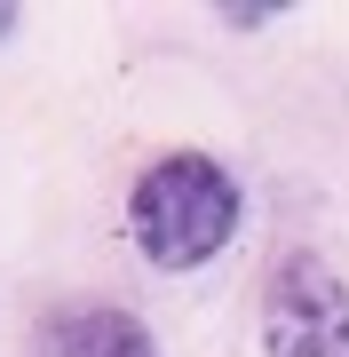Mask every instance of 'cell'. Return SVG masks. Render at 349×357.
<instances>
[{
    "mask_svg": "<svg viewBox=\"0 0 349 357\" xmlns=\"http://www.w3.org/2000/svg\"><path fill=\"white\" fill-rule=\"evenodd\" d=\"M246 230V191L215 151H159L127 183V238L151 270H207Z\"/></svg>",
    "mask_w": 349,
    "mask_h": 357,
    "instance_id": "cell-1",
    "label": "cell"
},
{
    "mask_svg": "<svg viewBox=\"0 0 349 357\" xmlns=\"http://www.w3.org/2000/svg\"><path fill=\"white\" fill-rule=\"evenodd\" d=\"M262 357H349V278L310 246L262 278Z\"/></svg>",
    "mask_w": 349,
    "mask_h": 357,
    "instance_id": "cell-2",
    "label": "cell"
},
{
    "mask_svg": "<svg viewBox=\"0 0 349 357\" xmlns=\"http://www.w3.org/2000/svg\"><path fill=\"white\" fill-rule=\"evenodd\" d=\"M32 357H159V342H151V326H143L135 310H119V302H72V310H56V318L40 326Z\"/></svg>",
    "mask_w": 349,
    "mask_h": 357,
    "instance_id": "cell-3",
    "label": "cell"
},
{
    "mask_svg": "<svg viewBox=\"0 0 349 357\" xmlns=\"http://www.w3.org/2000/svg\"><path fill=\"white\" fill-rule=\"evenodd\" d=\"M278 8H286V0H222L215 16H222V24H231V32H254V24H270Z\"/></svg>",
    "mask_w": 349,
    "mask_h": 357,
    "instance_id": "cell-4",
    "label": "cell"
},
{
    "mask_svg": "<svg viewBox=\"0 0 349 357\" xmlns=\"http://www.w3.org/2000/svg\"><path fill=\"white\" fill-rule=\"evenodd\" d=\"M8 32H16V8H0V40H8Z\"/></svg>",
    "mask_w": 349,
    "mask_h": 357,
    "instance_id": "cell-5",
    "label": "cell"
}]
</instances>
